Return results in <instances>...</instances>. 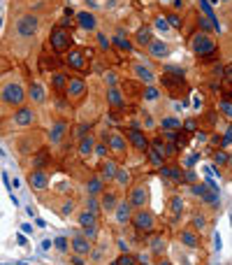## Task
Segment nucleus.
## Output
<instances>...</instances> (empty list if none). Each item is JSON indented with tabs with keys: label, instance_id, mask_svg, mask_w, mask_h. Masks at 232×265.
Wrapping results in <instances>:
<instances>
[{
	"label": "nucleus",
	"instance_id": "obj_41",
	"mask_svg": "<svg viewBox=\"0 0 232 265\" xmlns=\"http://www.w3.org/2000/svg\"><path fill=\"white\" fill-rule=\"evenodd\" d=\"M86 210H88V212H93V214H98V212H100V200H98V196H88V200H86Z\"/></svg>",
	"mask_w": 232,
	"mask_h": 265
},
{
	"label": "nucleus",
	"instance_id": "obj_34",
	"mask_svg": "<svg viewBox=\"0 0 232 265\" xmlns=\"http://www.w3.org/2000/svg\"><path fill=\"white\" fill-rule=\"evenodd\" d=\"M184 198L181 196H172V200H170V210H172V214H174V219L177 217H181V212H184Z\"/></svg>",
	"mask_w": 232,
	"mask_h": 265
},
{
	"label": "nucleus",
	"instance_id": "obj_4",
	"mask_svg": "<svg viewBox=\"0 0 232 265\" xmlns=\"http://www.w3.org/2000/svg\"><path fill=\"white\" fill-rule=\"evenodd\" d=\"M49 44H51L53 51H67V49L72 47V35H70V30L67 28H60L56 26L51 30V35H49Z\"/></svg>",
	"mask_w": 232,
	"mask_h": 265
},
{
	"label": "nucleus",
	"instance_id": "obj_28",
	"mask_svg": "<svg viewBox=\"0 0 232 265\" xmlns=\"http://www.w3.org/2000/svg\"><path fill=\"white\" fill-rule=\"evenodd\" d=\"M200 200H202V203H207V205H209V207H219V205H221L219 191L209 189V186H207V189L202 191V196H200Z\"/></svg>",
	"mask_w": 232,
	"mask_h": 265
},
{
	"label": "nucleus",
	"instance_id": "obj_15",
	"mask_svg": "<svg viewBox=\"0 0 232 265\" xmlns=\"http://www.w3.org/2000/svg\"><path fill=\"white\" fill-rule=\"evenodd\" d=\"M74 21H77V26H79L81 30H88V33H93V30L98 28V19H95L93 12H77L74 14Z\"/></svg>",
	"mask_w": 232,
	"mask_h": 265
},
{
	"label": "nucleus",
	"instance_id": "obj_51",
	"mask_svg": "<svg viewBox=\"0 0 232 265\" xmlns=\"http://www.w3.org/2000/svg\"><path fill=\"white\" fill-rule=\"evenodd\" d=\"M70 263H74V265H81V263H86V261H84V256H79V254H74L72 259H70Z\"/></svg>",
	"mask_w": 232,
	"mask_h": 265
},
{
	"label": "nucleus",
	"instance_id": "obj_29",
	"mask_svg": "<svg viewBox=\"0 0 232 265\" xmlns=\"http://www.w3.org/2000/svg\"><path fill=\"white\" fill-rule=\"evenodd\" d=\"M67 86V75L65 72H51V88L56 93H63Z\"/></svg>",
	"mask_w": 232,
	"mask_h": 265
},
{
	"label": "nucleus",
	"instance_id": "obj_1",
	"mask_svg": "<svg viewBox=\"0 0 232 265\" xmlns=\"http://www.w3.org/2000/svg\"><path fill=\"white\" fill-rule=\"evenodd\" d=\"M26 100V88L21 86L19 82H7L5 86L0 88V102L5 107H21Z\"/></svg>",
	"mask_w": 232,
	"mask_h": 265
},
{
	"label": "nucleus",
	"instance_id": "obj_39",
	"mask_svg": "<svg viewBox=\"0 0 232 265\" xmlns=\"http://www.w3.org/2000/svg\"><path fill=\"white\" fill-rule=\"evenodd\" d=\"M160 98V91L156 86H151V84H146L144 88V100H158Z\"/></svg>",
	"mask_w": 232,
	"mask_h": 265
},
{
	"label": "nucleus",
	"instance_id": "obj_32",
	"mask_svg": "<svg viewBox=\"0 0 232 265\" xmlns=\"http://www.w3.org/2000/svg\"><path fill=\"white\" fill-rule=\"evenodd\" d=\"M153 40V35H151V28H146V26H142L137 30V35H135V42H137L139 47H146L149 42Z\"/></svg>",
	"mask_w": 232,
	"mask_h": 265
},
{
	"label": "nucleus",
	"instance_id": "obj_7",
	"mask_svg": "<svg viewBox=\"0 0 232 265\" xmlns=\"http://www.w3.org/2000/svg\"><path fill=\"white\" fill-rule=\"evenodd\" d=\"M79 226H81V231H84V235H86L88 240H95V238H98V231H100L98 214H93V212L84 210L79 214Z\"/></svg>",
	"mask_w": 232,
	"mask_h": 265
},
{
	"label": "nucleus",
	"instance_id": "obj_12",
	"mask_svg": "<svg viewBox=\"0 0 232 265\" xmlns=\"http://www.w3.org/2000/svg\"><path fill=\"white\" fill-rule=\"evenodd\" d=\"M146 54L151 56V58H158L160 61V58H167V56L172 54V47L163 40H151L146 44Z\"/></svg>",
	"mask_w": 232,
	"mask_h": 265
},
{
	"label": "nucleus",
	"instance_id": "obj_56",
	"mask_svg": "<svg viewBox=\"0 0 232 265\" xmlns=\"http://www.w3.org/2000/svg\"><path fill=\"white\" fill-rule=\"evenodd\" d=\"M86 2H88V5H95V0H86Z\"/></svg>",
	"mask_w": 232,
	"mask_h": 265
},
{
	"label": "nucleus",
	"instance_id": "obj_35",
	"mask_svg": "<svg viewBox=\"0 0 232 265\" xmlns=\"http://www.w3.org/2000/svg\"><path fill=\"white\" fill-rule=\"evenodd\" d=\"M214 163L219 165V168H228L230 165V156H228L226 149H219L216 154H214Z\"/></svg>",
	"mask_w": 232,
	"mask_h": 265
},
{
	"label": "nucleus",
	"instance_id": "obj_47",
	"mask_svg": "<svg viewBox=\"0 0 232 265\" xmlns=\"http://www.w3.org/2000/svg\"><path fill=\"white\" fill-rule=\"evenodd\" d=\"M86 133H91V126H86V123H81V126H77V130H74V137L79 140V137H84Z\"/></svg>",
	"mask_w": 232,
	"mask_h": 265
},
{
	"label": "nucleus",
	"instance_id": "obj_52",
	"mask_svg": "<svg viewBox=\"0 0 232 265\" xmlns=\"http://www.w3.org/2000/svg\"><path fill=\"white\" fill-rule=\"evenodd\" d=\"M184 128L188 130V133H195V128H198V126H195V121L191 119V121H186V123H184Z\"/></svg>",
	"mask_w": 232,
	"mask_h": 265
},
{
	"label": "nucleus",
	"instance_id": "obj_3",
	"mask_svg": "<svg viewBox=\"0 0 232 265\" xmlns=\"http://www.w3.org/2000/svg\"><path fill=\"white\" fill-rule=\"evenodd\" d=\"M191 51L195 56H212L216 54V40L209 33H198L191 40Z\"/></svg>",
	"mask_w": 232,
	"mask_h": 265
},
{
	"label": "nucleus",
	"instance_id": "obj_49",
	"mask_svg": "<svg viewBox=\"0 0 232 265\" xmlns=\"http://www.w3.org/2000/svg\"><path fill=\"white\" fill-rule=\"evenodd\" d=\"M200 28H202V33H209V30H212V21L207 19V16H202V19H200Z\"/></svg>",
	"mask_w": 232,
	"mask_h": 265
},
{
	"label": "nucleus",
	"instance_id": "obj_48",
	"mask_svg": "<svg viewBox=\"0 0 232 265\" xmlns=\"http://www.w3.org/2000/svg\"><path fill=\"white\" fill-rule=\"evenodd\" d=\"M156 28H158V30H163V33H165V30H170V23L165 21V16H158V19H156Z\"/></svg>",
	"mask_w": 232,
	"mask_h": 265
},
{
	"label": "nucleus",
	"instance_id": "obj_55",
	"mask_svg": "<svg viewBox=\"0 0 232 265\" xmlns=\"http://www.w3.org/2000/svg\"><path fill=\"white\" fill-rule=\"evenodd\" d=\"M119 247H121V252H128V242H123V240H121Z\"/></svg>",
	"mask_w": 232,
	"mask_h": 265
},
{
	"label": "nucleus",
	"instance_id": "obj_38",
	"mask_svg": "<svg viewBox=\"0 0 232 265\" xmlns=\"http://www.w3.org/2000/svg\"><path fill=\"white\" fill-rule=\"evenodd\" d=\"M193 231H198V233L207 231V217H202V214H195V217H193Z\"/></svg>",
	"mask_w": 232,
	"mask_h": 265
},
{
	"label": "nucleus",
	"instance_id": "obj_17",
	"mask_svg": "<svg viewBox=\"0 0 232 265\" xmlns=\"http://www.w3.org/2000/svg\"><path fill=\"white\" fill-rule=\"evenodd\" d=\"M28 184H30L35 191H44L46 186H49V175H46L44 170H33L28 175Z\"/></svg>",
	"mask_w": 232,
	"mask_h": 265
},
{
	"label": "nucleus",
	"instance_id": "obj_24",
	"mask_svg": "<svg viewBox=\"0 0 232 265\" xmlns=\"http://www.w3.org/2000/svg\"><path fill=\"white\" fill-rule=\"evenodd\" d=\"M112 182L116 184V189H128V186H130V182H133L130 170H128V168H116V175H114Z\"/></svg>",
	"mask_w": 232,
	"mask_h": 265
},
{
	"label": "nucleus",
	"instance_id": "obj_31",
	"mask_svg": "<svg viewBox=\"0 0 232 265\" xmlns=\"http://www.w3.org/2000/svg\"><path fill=\"white\" fill-rule=\"evenodd\" d=\"M65 128H67V126L63 121L53 123V126H51V133H49V140H51L53 144H58L60 140H63V135H65Z\"/></svg>",
	"mask_w": 232,
	"mask_h": 265
},
{
	"label": "nucleus",
	"instance_id": "obj_45",
	"mask_svg": "<svg viewBox=\"0 0 232 265\" xmlns=\"http://www.w3.org/2000/svg\"><path fill=\"white\" fill-rule=\"evenodd\" d=\"M165 21H167V23H170V26H172V28H181V19H179V14H167V16H165Z\"/></svg>",
	"mask_w": 232,
	"mask_h": 265
},
{
	"label": "nucleus",
	"instance_id": "obj_18",
	"mask_svg": "<svg viewBox=\"0 0 232 265\" xmlns=\"http://www.w3.org/2000/svg\"><path fill=\"white\" fill-rule=\"evenodd\" d=\"M160 168V177L165 179L167 184H181V170L177 168V165H158Z\"/></svg>",
	"mask_w": 232,
	"mask_h": 265
},
{
	"label": "nucleus",
	"instance_id": "obj_21",
	"mask_svg": "<svg viewBox=\"0 0 232 265\" xmlns=\"http://www.w3.org/2000/svg\"><path fill=\"white\" fill-rule=\"evenodd\" d=\"M116 203H119V196H116V191H102V193H100V207H102L107 214H109V212H114Z\"/></svg>",
	"mask_w": 232,
	"mask_h": 265
},
{
	"label": "nucleus",
	"instance_id": "obj_25",
	"mask_svg": "<svg viewBox=\"0 0 232 265\" xmlns=\"http://www.w3.org/2000/svg\"><path fill=\"white\" fill-rule=\"evenodd\" d=\"M93 147H95V137L91 133H86L84 137H79V154L84 158H88L93 154Z\"/></svg>",
	"mask_w": 232,
	"mask_h": 265
},
{
	"label": "nucleus",
	"instance_id": "obj_14",
	"mask_svg": "<svg viewBox=\"0 0 232 265\" xmlns=\"http://www.w3.org/2000/svg\"><path fill=\"white\" fill-rule=\"evenodd\" d=\"M70 247L74 249V254H79V256H88L93 252V240H88L86 235H74L70 240Z\"/></svg>",
	"mask_w": 232,
	"mask_h": 265
},
{
	"label": "nucleus",
	"instance_id": "obj_5",
	"mask_svg": "<svg viewBox=\"0 0 232 265\" xmlns=\"http://www.w3.org/2000/svg\"><path fill=\"white\" fill-rule=\"evenodd\" d=\"M63 93L67 95V100L77 105V102H81L84 95H86V82H84L81 77H67V86Z\"/></svg>",
	"mask_w": 232,
	"mask_h": 265
},
{
	"label": "nucleus",
	"instance_id": "obj_26",
	"mask_svg": "<svg viewBox=\"0 0 232 265\" xmlns=\"http://www.w3.org/2000/svg\"><path fill=\"white\" fill-rule=\"evenodd\" d=\"M181 242H184L186 247H191V249L200 247V235H198V231H193V228H186V231H181Z\"/></svg>",
	"mask_w": 232,
	"mask_h": 265
},
{
	"label": "nucleus",
	"instance_id": "obj_22",
	"mask_svg": "<svg viewBox=\"0 0 232 265\" xmlns=\"http://www.w3.org/2000/svg\"><path fill=\"white\" fill-rule=\"evenodd\" d=\"M107 102H109V107L119 109V107L126 105V98H123V93H121L116 86H109V88H107Z\"/></svg>",
	"mask_w": 232,
	"mask_h": 265
},
{
	"label": "nucleus",
	"instance_id": "obj_30",
	"mask_svg": "<svg viewBox=\"0 0 232 265\" xmlns=\"http://www.w3.org/2000/svg\"><path fill=\"white\" fill-rule=\"evenodd\" d=\"M86 191H88V196H100L105 191V182L100 177H91L86 182Z\"/></svg>",
	"mask_w": 232,
	"mask_h": 265
},
{
	"label": "nucleus",
	"instance_id": "obj_13",
	"mask_svg": "<svg viewBox=\"0 0 232 265\" xmlns=\"http://www.w3.org/2000/svg\"><path fill=\"white\" fill-rule=\"evenodd\" d=\"M133 205L128 203V200H119L116 207H114V219H116V224L119 226H126L130 224V217H133Z\"/></svg>",
	"mask_w": 232,
	"mask_h": 265
},
{
	"label": "nucleus",
	"instance_id": "obj_40",
	"mask_svg": "<svg viewBox=\"0 0 232 265\" xmlns=\"http://www.w3.org/2000/svg\"><path fill=\"white\" fill-rule=\"evenodd\" d=\"M114 263H116V265H135V263H137V259H135L133 254L126 252V254H121V256L114 261Z\"/></svg>",
	"mask_w": 232,
	"mask_h": 265
},
{
	"label": "nucleus",
	"instance_id": "obj_27",
	"mask_svg": "<svg viewBox=\"0 0 232 265\" xmlns=\"http://www.w3.org/2000/svg\"><path fill=\"white\" fill-rule=\"evenodd\" d=\"M112 42L116 44V49H121V51H133V42H130L128 33H123V30H119V33L114 35Z\"/></svg>",
	"mask_w": 232,
	"mask_h": 265
},
{
	"label": "nucleus",
	"instance_id": "obj_9",
	"mask_svg": "<svg viewBox=\"0 0 232 265\" xmlns=\"http://www.w3.org/2000/svg\"><path fill=\"white\" fill-rule=\"evenodd\" d=\"M126 140L133 144V149H137L139 154H146V151H149V140H146V135L137 128V126L126 128Z\"/></svg>",
	"mask_w": 232,
	"mask_h": 265
},
{
	"label": "nucleus",
	"instance_id": "obj_50",
	"mask_svg": "<svg viewBox=\"0 0 232 265\" xmlns=\"http://www.w3.org/2000/svg\"><path fill=\"white\" fill-rule=\"evenodd\" d=\"M72 212H74V203H72V200H67L65 207H63V214L67 217V214H72Z\"/></svg>",
	"mask_w": 232,
	"mask_h": 265
},
{
	"label": "nucleus",
	"instance_id": "obj_37",
	"mask_svg": "<svg viewBox=\"0 0 232 265\" xmlns=\"http://www.w3.org/2000/svg\"><path fill=\"white\" fill-rule=\"evenodd\" d=\"M151 252L156 254V256H163V252H165V240H163V238H153L151 240Z\"/></svg>",
	"mask_w": 232,
	"mask_h": 265
},
{
	"label": "nucleus",
	"instance_id": "obj_57",
	"mask_svg": "<svg viewBox=\"0 0 232 265\" xmlns=\"http://www.w3.org/2000/svg\"><path fill=\"white\" fill-rule=\"evenodd\" d=\"M221 2H228V0H221Z\"/></svg>",
	"mask_w": 232,
	"mask_h": 265
},
{
	"label": "nucleus",
	"instance_id": "obj_36",
	"mask_svg": "<svg viewBox=\"0 0 232 265\" xmlns=\"http://www.w3.org/2000/svg\"><path fill=\"white\" fill-rule=\"evenodd\" d=\"M46 163H49V154H46V151L42 149L40 154H37V156L33 158V168H37V170H42V168H44Z\"/></svg>",
	"mask_w": 232,
	"mask_h": 265
},
{
	"label": "nucleus",
	"instance_id": "obj_2",
	"mask_svg": "<svg viewBox=\"0 0 232 265\" xmlns=\"http://www.w3.org/2000/svg\"><path fill=\"white\" fill-rule=\"evenodd\" d=\"M130 224L135 226V231L137 233H144V235H149V233L156 231V217H153V212H149L146 207H142V210H135L133 217H130Z\"/></svg>",
	"mask_w": 232,
	"mask_h": 265
},
{
	"label": "nucleus",
	"instance_id": "obj_16",
	"mask_svg": "<svg viewBox=\"0 0 232 265\" xmlns=\"http://www.w3.org/2000/svg\"><path fill=\"white\" fill-rule=\"evenodd\" d=\"M84 54H86L84 49H67L65 63L72 70H84V65H86V56H84Z\"/></svg>",
	"mask_w": 232,
	"mask_h": 265
},
{
	"label": "nucleus",
	"instance_id": "obj_23",
	"mask_svg": "<svg viewBox=\"0 0 232 265\" xmlns=\"http://www.w3.org/2000/svg\"><path fill=\"white\" fill-rule=\"evenodd\" d=\"M133 75L137 77L139 82L153 84V72H151V68H146L144 63H135V65H133Z\"/></svg>",
	"mask_w": 232,
	"mask_h": 265
},
{
	"label": "nucleus",
	"instance_id": "obj_6",
	"mask_svg": "<svg viewBox=\"0 0 232 265\" xmlns=\"http://www.w3.org/2000/svg\"><path fill=\"white\" fill-rule=\"evenodd\" d=\"M37 28H40V19L35 14H23L16 21V35L19 37H35Z\"/></svg>",
	"mask_w": 232,
	"mask_h": 265
},
{
	"label": "nucleus",
	"instance_id": "obj_46",
	"mask_svg": "<svg viewBox=\"0 0 232 265\" xmlns=\"http://www.w3.org/2000/svg\"><path fill=\"white\" fill-rule=\"evenodd\" d=\"M67 242H70L67 238H56L53 240V247H56L58 252H67Z\"/></svg>",
	"mask_w": 232,
	"mask_h": 265
},
{
	"label": "nucleus",
	"instance_id": "obj_53",
	"mask_svg": "<svg viewBox=\"0 0 232 265\" xmlns=\"http://www.w3.org/2000/svg\"><path fill=\"white\" fill-rule=\"evenodd\" d=\"M184 5H186L184 0H174V2H172V7H174V9H184Z\"/></svg>",
	"mask_w": 232,
	"mask_h": 265
},
{
	"label": "nucleus",
	"instance_id": "obj_33",
	"mask_svg": "<svg viewBox=\"0 0 232 265\" xmlns=\"http://www.w3.org/2000/svg\"><path fill=\"white\" fill-rule=\"evenodd\" d=\"M160 128L167 130V133H174V130L181 128V121L174 119V116H165V119H160Z\"/></svg>",
	"mask_w": 232,
	"mask_h": 265
},
{
	"label": "nucleus",
	"instance_id": "obj_11",
	"mask_svg": "<svg viewBox=\"0 0 232 265\" xmlns=\"http://www.w3.org/2000/svg\"><path fill=\"white\" fill-rule=\"evenodd\" d=\"M14 123L16 126H21V128H30V126H35V121H37V114H35L33 107H26V105H21L16 112H14Z\"/></svg>",
	"mask_w": 232,
	"mask_h": 265
},
{
	"label": "nucleus",
	"instance_id": "obj_20",
	"mask_svg": "<svg viewBox=\"0 0 232 265\" xmlns=\"http://www.w3.org/2000/svg\"><path fill=\"white\" fill-rule=\"evenodd\" d=\"M116 168H119V163H116V161H112V158H109V161H105V158H102V165H100V179H102V182H112L114 179V175H116Z\"/></svg>",
	"mask_w": 232,
	"mask_h": 265
},
{
	"label": "nucleus",
	"instance_id": "obj_43",
	"mask_svg": "<svg viewBox=\"0 0 232 265\" xmlns=\"http://www.w3.org/2000/svg\"><path fill=\"white\" fill-rule=\"evenodd\" d=\"M221 112H223V116H228V119H230V114H232L230 95H226V98H223V100H221Z\"/></svg>",
	"mask_w": 232,
	"mask_h": 265
},
{
	"label": "nucleus",
	"instance_id": "obj_8",
	"mask_svg": "<svg viewBox=\"0 0 232 265\" xmlns=\"http://www.w3.org/2000/svg\"><path fill=\"white\" fill-rule=\"evenodd\" d=\"M128 203L133 205V210H142L149 205V184L139 182L137 186L130 189V196H128Z\"/></svg>",
	"mask_w": 232,
	"mask_h": 265
},
{
	"label": "nucleus",
	"instance_id": "obj_42",
	"mask_svg": "<svg viewBox=\"0 0 232 265\" xmlns=\"http://www.w3.org/2000/svg\"><path fill=\"white\" fill-rule=\"evenodd\" d=\"M107 142H95V147H93V154H95V156L98 158H105L107 156Z\"/></svg>",
	"mask_w": 232,
	"mask_h": 265
},
{
	"label": "nucleus",
	"instance_id": "obj_19",
	"mask_svg": "<svg viewBox=\"0 0 232 265\" xmlns=\"http://www.w3.org/2000/svg\"><path fill=\"white\" fill-rule=\"evenodd\" d=\"M26 98H30V102H35V105H42V102L46 100L44 86H42V84H37V82H33L30 86H28V91H26Z\"/></svg>",
	"mask_w": 232,
	"mask_h": 265
},
{
	"label": "nucleus",
	"instance_id": "obj_54",
	"mask_svg": "<svg viewBox=\"0 0 232 265\" xmlns=\"http://www.w3.org/2000/svg\"><path fill=\"white\" fill-rule=\"evenodd\" d=\"M107 82H109V86H114V82H116V79H114V75H112V72L107 75Z\"/></svg>",
	"mask_w": 232,
	"mask_h": 265
},
{
	"label": "nucleus",
	"instance_id": "obj_44",
	"mask_svg": "<svg viewBox=\"0 0 232 265\" xmlns=\"http://www.w3.org/2000/svg\"><path fill=\"white\" fill-rule=\"evenodd\" d=\"M98 44L102 51H109V49H112V40H107L105 33H98Z\"/></svg>",
	"mask_w": 232,
	"mask_h": 265
},
{
	"label": "nucleus",
	"instance_id": "obj_10",
	"mask_svg": "<svg viewBox=\"0 0 232 265\" xmlns=\"http://www.w3.org/2000/svg\"><path fill=\"white\" fill-rule=\"evenodd\" d=\"M107 149L112 151V154H116L119 158H123L128 154V140L126 135H121V133H109V137H107Z\"/></svg>",
	"mask_w": 232,
	"mask_h": 265
}]
</instances>
